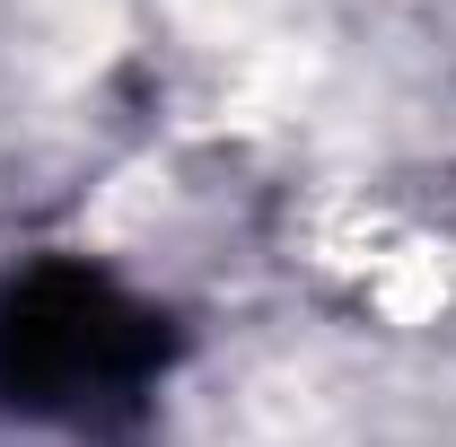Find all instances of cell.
I'll return each mask as SVG.
<instances>
[{
  "mask_svg": "<svg viewBox=\"0 0 456 447\" xmlns=\"http://www.w3.org/2000/svg\"><path fill=\"white\" fill-rule=\"evenodd\" d=\"M61 289V325L18 289L9 298V316H0V342H9V403H27V412H88V403H106L114 386H132L141 369H150V316H132L123 298H114L106 280H79V272H53Z\"/></svg>",
  "mask_w": 456,
  "mask_h": 447,
  "instance_id": "obj_1",
  "label": "cell"
}]
</instances>
